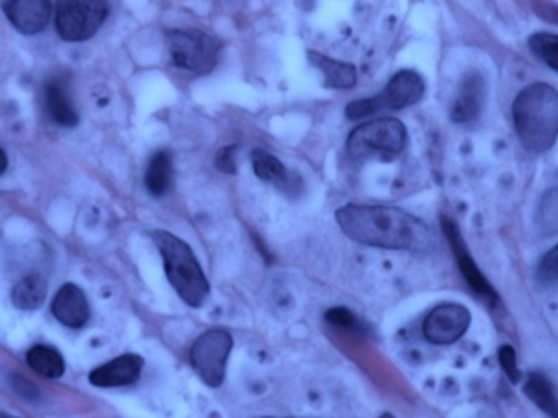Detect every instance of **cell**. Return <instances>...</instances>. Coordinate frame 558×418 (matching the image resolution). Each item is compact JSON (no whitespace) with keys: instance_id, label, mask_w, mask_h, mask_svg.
Here are the masks:
<instances>
[{"instance_id":"cell-14","label":"cell","mask_w":558,"mask_h":418,"mask_svg":"<svg viewBox=\"0 0 558 418\" xmlns=\"http://www.w3.org/2000/svg\"><path fill=\"white\" fill-rule=\"evenodd\" d=\"M252 164L253 173L263 183L272 184L289 196H298L304 190L302 179L298 175L289 173V170L283 166V162L270 155L265 149H253Z\"/></svg>"},{"instance_id":"cell-15","label":"cell","mask_w":558,"mask_h":418,"mask_svg":"<svg viewBox=\"0 0 558 418\" xmlns=\"http://www.w3.org/2000/svg\"><path fill=\"white\" fill-rule=\"evenodd\" d=\"M54 318L71 329H80L90 320V305L86 294L77 285L67 283L56 292L53 300Z\"/></svg>"},{"instance_id":"cell-16","label":"cell","mask_w":558,"mask_h":418,"mask_svg":"<svg viewBox=\"0 0 558 418\" xmlns=\"http://www.w3.org/2000/svg\"><path fill=\"white\" fill-rule=\"evenodd\" d=\"M307 58H309L311 66L317 67L320 73L324 75V84L328 88L350 90L358 84V69L352 64H346L341 60H333L330 56L313 53V51L307 53Z\"/></svg>"},{"instance_id":"cell-10","label":"cell","mask_w":558,"mask_h":418,"mask_svg":"<svg viewBox=\"0 0 558 418\" xmlns=\"http://www.w3.org/2000/svg\"><path fill=\"white\" fill-rule=\"evenodd\" d=\"M441 227H443V233L447 236L452 251H454V257L458 261V268H460V272L464 275L465 281L469 283V287L473 288L480 296H484L488 300L497 301L499 296H497L495 288L486 279V275L480 272L477 262L473 261V257L469 255L467 246H465L464 236L460 233V229L456 227V223L449 220V218H445V216H441Z\"/></svg>"},{"instance_id":"cell-9","label":"cell","mask_w":558,"mask_h":418,"mask_svg":"<svg viewBox=\"0 0 558 418\" xmlns=\"http://www.w3.org/2000/svg\"><path fill=\"white\" fill-rule=\"evenodd\" d=\"M471 326V313L460 303H441L425 318L423 333L432 344H454Z\"/></svg>"},{"instance_id":"cell-5","label":"cell","mask_w":558,"mask_h":418,"mask_svg":"<svg viewBox=\"0 0 558 418\" xmlns=\"http://www.w3.org/2000/svg\"><path fill=\"white\" fill-rule=\"evenodd\" d=\"M425 79L412 69L399 71L393 79L387 82L384 92L359 99L346 106L345 114L348 119H363L382 110H404L417 105L425 95Z\"/></svg>"},{"instance_id":"cell-13","label":"cell","mask_w":558,"mask_h":418,"mask_svg":"<svg viewBox=\"0 0 558 418\" xmlns=\"http://www.w3.org/2000/svg\"><path fill=\"white\" fill-rule=\"evenodd\" d=\"M51 0H10L4 4V14L19 32L34 36L43 32L51 21Z\"/></svg>"},{"instance_id":"cell-19","label":"cell","mask_w":558,"mask_h":418,"mask_svg":"<svg viewBox=\"0 0 558 418\" xmlns=\"http://www.w3.org/2000/svg\"><path fill=\"white\" fill-rule=\"evenodd\" d=\"M173 164L172 155L168 151H157L146 171V188L151 196H164L172 186Z\"/></svg>"},{"instance_id":"cell-18","label":"cell","mask_w":558,"mask_h":418,"mask_svg":"<svg viewBox=\"0 0 558 418\" xmlns=\"http://www.w3.org/2000/svg\"><path fill=\"white\" fill-rule=\"evenodd\" d=\"M47 298V281L40 274H30L15 283L12 301L21 311H36Z\"/></svg>"},{"instance_id":"cell-22","label":"cell","mask_w":558,"mask_h":418,"mask_svg":"<svg viewBox=\"0 0 558 418\" xmlns=\"http://www.w3.org/2000/svg\"><path fill=\"white\" fill-rule=\"evenodd\" d=\"M529 47L532 53L536 54L545 66L551 67L553 71H558V38L557 34H547L538 32L529 38Z\"/></svg>"},{"instance_id":"cell-6","label":"cell","mask_w":558,"mask_h":418,"mask_svg":"<svg viewBox=\"0 0 558 418\" xmlns=\"http://www.w3.org/2000/svg\"><path fill=\"white\" fill-rule=\"evenodd\" d=\"M105 0H58L54 25L64 41H86L97 34L108 17Z\"/></svg>"},{"instance_id":"cell-25","label":"cell","mask_w":558,"mask_h":418,"mask_svg":"<svg viewBox=\"0 0 558 418\" xmlns=\"http://www.w3.org/2000/svg\"><path fill=\"white\" fill-rule=\"evenodd\" d=\"M499 363H501V368L505 370L506 378L510 379L514 385H518L521 381V372H519L518 366V355H516V350L512 346H501L499 348Z\"/></svg>"},{"instance_id":"cell-3","label":"cell","mask_w":558,"mask_h":418,"mask_svg":"<svg viewBox=\"0 0 558 418\" xmlns=\"http://www.w3.org/2000/svg\"><path fill=\"white\" fill-rule=\"evenodd\" d=\"M151 238L159 248L166 277L179 298L190 307H201L211 294V285L192 248L168 231H153Z\"/></svg>"},{"instance_id":"cell-7","label":"cell","mask_w":558,"mask_h":418,"mask_svg":"<svg viewBox=\"0 0 558 418\" xmlns=\"http://www.w3.org/2000/svg\"><path fill=\"white\" fill-rule=\"evenodd\" d=\"M231 350L233 337L220 327L205 331L194 342L190 350V363L209 387L218 389L224 383Z\"/></svg>"},{"instance_id":"cell-11","label":"cell","mask_w":558,"mask_h":418,"mask_svg":"<svg viewBox=\"0 0 558 418\" xmlns=\"http://www.w3.org/2000/svg\"><path fill=\"white\" fill-rule=\"evenodd\" d=\"M488 99V82L479 71L465 75L458 97L451 110V119L458 125L477 121Z\"/></svg>"},{"instance_id":"cell-8","label":"cell","mask_w":558,"mask_h":418,"mask_svg":"<svg viewBox=\"0 0 558 418\" xmlns=\"http://www.w3.org/2000/svg\"><path fill=\"white\" fill-rule=\"evenodd\" d=\"M220 45L203 30L170 32V54L173 66L192 73H209L216 64Z\"/></svg>"},{"instance_id":"cell-26","label":"cell","mask_w":558,"mask_h":418,"mask_svg":"<svg viewBox=\"0 0 558 418\" xmlns=\"http://www.w3.org/2000/svg\"><path fill=\"white\" fill-rule=\"evenodd\" d=\"M235 153H237V145H229V147H222L216 155V168L229 175L237 173V166H235Z\"/></svg>"},{"instance_id":"cell-20","label":"cell","mask_w":558,"mask_h":418,"mask_svg":"<svg viewBox=\"0 0 558 418\" xmlns=\"http://www.w3.org/2000/svg\"><path fill=\"white\" fill-rule=\"evenodd\" d=\"M27 363L36 374L47 379L62 378L66 372V363H64L62 353L51 346H34L27 353Z\"/></svg>"},{"instance_id":"cell-21","label":"cell","mask_w":558,"mask_h":418,"mask_svg":"<svg viewBox=\"0 0 558 418\" xmlns=\"http://www.w3.org/2000/svg\"><path fill=\"white\" fill-rule=\"evenodd\" d=\"M523 392L532 404L538 405L549 417H557V396H555L551 381L545 378L544 374L531 372L523 385Z\"/></svg>"},{"instance_id":"cell-12","label":"cell","mask_w":558,"mask_h":418,"mask_svg":"<svg viewBox=\"0 0 558 418\" xmlns=\"http://www.w3.org/2000/svg\"><path fill=\"white\" fill-rule=\"evenodd\" d=\"M144 370V359L136 353H123L110 363L90 372V383L99 389H114L134 385Z\"/></svg>"},{"instance_id":"cell-1","label":"cell","mask_w":558,"mask_h":418,"mask_svg":"<svg viewBox=\"0 0 558 418\" xmlns=\"http://www.w3.org/2000/svg\"><path fill=\"white\" fill-rule=\"evenodd\" d=\"M335 220L348 238L363 246L410 253H426L434 246L432 229L397 207L350 203L335 212Z\"/></svg>"},{"instance_id":"cell-17","label":"cell","mask_w":558,"mask_h":418,"mask_svg":"<svg viewBox=\"0 0 558 418\" xmlns=\"http://www.w3.org/2000/svg\"><path fill=\"white\" fill-rule=\"evenodd\" d=\"M45 106L49 118L60 127H75L79 123V114L62 82L53 80L45 86Z\"/></svg>"},{"instance_id":"cell-4","label":"cell","mask_w":558,"mask_h":418,"mask_svg":"<svg viewBox=\"0 0 558 418\" xmlns=\"http://www.w3.org/2000/svg\"><path fill=\"white\" fill-rule=\"evenodd\" d=\"M408 145L406 125L395 118H380L359 125L348 136L346 151L354 160L393 158Z\"/></svg>"},{"instance_id":"cell-2","label":"cell","mask_w":558,"mask_h":418,"mask_svg":"<svg viewBox=\"0 0 558 418\" xmlns=\"http://www.w3.org/2000/svg\"><path fill=\"white\" fill-rule=\"evenodd\" d=\"M512 118L519 142L531 153L553 149L558 138V93L538 82L519 92L512 105Z\"/></svg>"},{"instance_id":"cell-27","label":"cell","mask_w":558,"mask_h":418,"mask_svg":"<svg viewBox=\"0 0 558 418\" xmlns=\"http://www.w3.org/2000/svg\"><path fill=\"white\" fill-rule=\"evenodd\" d=\"M6 170H8V155H6V151L0 147V175Z\"/></svg>"},{"instance_id":"cell-23","label":"cell","mask_w":558,"mask_h":418,"mask_svg":"<svg viewBox=\"0 0 558 418\" xmlns=\"http://www.w3.org/2000/svg\"><path fill=\"white\" fill-rule=\"evenodd\" d=\"M326 322H330L335 327L350 329L354 333H363V335L369 333V327L365 326L358 316L352 313L350 309H346V307H333V309H330L326 313Z\"/></svg>"},{"instance_id":"cell-24","label":"cell","mask_w":558,"mask_h":418,"mask_svg":"<svg viewBox=\"0 0 558 418\" xmlns=\"http://www.w3.org/2000/svg\"><path fill=\"white\" fill-rule=\"evenodd\" d=\"M536 277H538V281H540V285H542V287H555V285H557V246L551 249V251H547V255H545L544 259H542V262H540V266H538V270H536Z\"/></svg>"}]
</instances>
